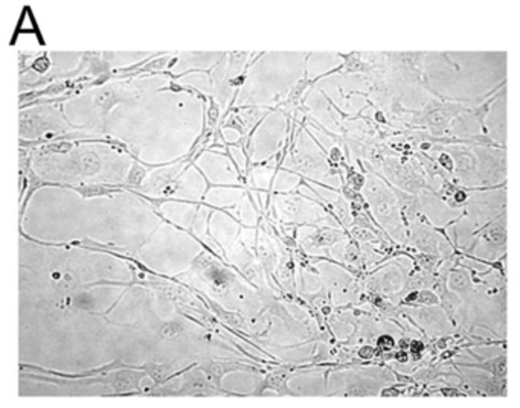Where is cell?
I'll use <instances>...</instances> for the list:
<instances>
[{
  "label": "cell",
  "mask_w": 520,
  "mask_h": 408,
  "mask_svg": "<svg viewBox=\"0 0 520 408\" xmlns=\"http://www.w3.org/2000/svg\"><path fill=\"white\" fill-rule=\"evenodd\" d=\"M150 373H151V376H153L154 381H159V379L162 378V369H151Z\"/></svg>",
  "instance_id": "44dd1931"
},
{
  "label": "cell",
  "mask_w": 520,
  "mask_h": 408,
  "mask_svg": "<svg viewBox=\"0 0 520 408\" xmlns=\"http://www.w3.org/2000/svg\"><path fill=\"white\" fill-rule=\"evenodd\" d=\"M106 191L101 189V188H87V189H84L82 191V195L85 197H90V195H100V194H104Z\"/></svg>",
  "instance_id": "d6986e66"
},
{
  "label": "cell",
  "mask_w": 520,
  "mask_h": 408,
  "mask_svg": "<svg viewBox=\"0 0 520 408\" xmlns=\"http://www.w3.org/2000/svg\"><path fill=\"white\" fill-rule=\"evenodd\" d=\"M113 102H115V93H113V90H104V92L98 93V96H97V104H98L100 107H103L104 111H107V110L112 107Z\"/></svg>",
  "instance_id": "3957f363"
},
{
  "label": "cell",
  "mask_w": 520,
  "mask_h": 408,
  "mask_svg": "<svg viewBox=\"0 0 520 408\" xmlns=\"http://www.w3.org/2000/svg\"><path fill=\"white\" fill-rule=\"evenodd\" d=\"M223 315H224V318L227 320V323H229V324H232V326H235V328H243V326H244V321H243V318H241L238 314L224 312Z\"/></svg>",
  "instance_id": "8fae6325"
},
{
  "label": "cell",
  "mask_w": 520,
  "mask_h": 408,
  "mask_svg": "<svg viewBox=\"0 0 520 408\" xmlns=\"http://www.w3.org/2000/svg\"><path fill=\"white\" fill-rule=\"evenodd\" d=\"M429 119H430V122H432L433 125H441V124L447 122L449 114L444 113L443 110H437V111H433V113L429 116Z\"/></svg>",
  "instance_id": "52a82bcc"
},
{
  "label": "cell",
  "mask_w": 520,
  "mask_h": 408,
  "mask_svg": "<svg viewBox=\"0 0 520 408\" xmlns=\"http://www.w3.org/2000/svg\"><path fill=\"white\" fill-rule=\"evenodd\" d=\"M302 89H304V84H299V86L292 92V99H298V98H299V93L302 92Z\"/></svg>",
  "instance_id": "603a6c76"
},
{
  "label": "cell",
  "mask_w": 520,
  "mask_h": 408,
  "mask_svg": "<svg viewBox=\"0 0 520 408\" xmlns=\"http://www.w3.org/2000/svg\"><path fill=\"white\" fill-rule=\"evenodd\" d=\"M485 238L490 241V242H494V244H502L503 239H505V230L502 227H493L487 231Z\"/></svg>",
  "instance_id": "8992f818"
},
{
  "label": "cell",
  "mask_w": 520,
  "mask_h": 408,
  "mask_svg": "<svg viewBox=\"0 0 520 408\" xmlns=\"http://www.w3.org/2000/svg\"><path fill=\"white\" fill-rule=\"evenodd\" d=\"M418 302H422V303H435V302H437V297L433 296L432 293H429V291H424V293L418 294Z\"/></svg>",
  "instance_id": "ac0fdd59"
},
{
  "label": "cell",
  "mask_w": 520,
  "mask_h": 408,
  "mask_svg": "<svg viewBox=\"0 0 520 408\" xmlns=\"http://www.w3.org/2000/svg\"><path fill=\"white\" fill-rule=\"evenodd\" d=\"M244 274H246L249 279H255V277H256V271H255L252 267H246V268H244Z\"/></svg>",
  "instance_id": "7402d4cb"
},
{
  "label": "cell",
  "mask_w": 520,
  "mask_h": 408,
  "mask_svg": "<svg viewBox=\"0 0 520 408\" xmlns=\"http://www.w3.org/2000/svg\"><path fill=\"white\" fill-rule=\"evenodd\" d=\"M79 166L82 169L84 174L87 176H93L100 171L101 168V161L95 154H84L79 160Z\"/></svg>",
  "instance_id": "6da1fadb"
},
{
  "label": "cell",
  "mask_w": 520,
  "mask_h": 408,
  "mask_svg": "<svg viewBox=\"0 0 520 408\" xmlns=\"http://www.w3.org/2000/svg\"><path fill=\"white\" fill-rule=\"evenodd\" d=\"M217 114H218V110H217V107H212V108H211V111H209V116H211V119H212V121H215V119H217Z\"/></svg>",
  "instance_id": "cb8c5ba5"
},
{
  "label": "cell",
  "mask_w": 520,
  "mask_h": 408,
  "mask_svg": "<svg viewBox=\"0 0 520 408\" xmlns=\"http://www.w3.org/2000/svg\"><path fill=\"white\" fill-rule=\"evenodd\" d=\"M115 388H116L118 391H127V390L133 388V379L128 378V376L119 378V379H116V382H115Z\"/></svg>",
  "instance_id": "30bf717a"
},
{
  "label": "cell",
  "mask_w": 520,
  "mask_h": 408,
  "mask_svg": "<svg viewBox=\"0 0 520 408\" xmlns=\"http://www.w3.org/2000/svg\"><path fill=\"white\" fill-rule=\"evenodd\" d=\"M336 239H337V235H334V233H319L316 236V244L317 246H320V244H329Z\"/></svg>",
  "instance_id": "4fadbf2b"
},
{
  "label": "cell",
  "mask_w": 520,
  "mask_h": 408,
  "mask_svg": "<svg viewBox=\"0 0 520 408\" xmlns=\"http://www.w3.org/2000/svg\"><path fill=\"white\" fill-rule=\"evenodd\" d=\"M456 163H458V168L461 171H470L473 166H475V161H473V155L470 152H465V151H461L456 157H455Z\"/></svg>",
  "instance_id": "7a4b0ae2"
},
{
  "label": "cell",
  "mask_w": 520,
  "mask_h": 408,
  "mask_svg": "<svg viewBox=\"0 0 520 408\" xmlns=\"http://www.w3.org/2000/svg\"><path fill=\"white\" fill-rule=\"evenodd\" d=\"M359 355H360L362 358H371V357L374 355V349H372V347H369V346H365V347H362V349H360Z\"/></svg>",
  "instance_id": "ffe728a7"
},
{
  "label": "cell",
  "mask_w": 520,
  "mask_h": 408,
  "mask_svg": "<svg viewBox=\"0 0 520 408\" xmlns=\"http://www.w3.org/2000/svg\"><path fill=\"white\" fill-rule=\"evenodd\" d=\"M281 276H282L284 279H289V277H290V271H289L287 268H281Z\"/></svg>",
  "instance_id": "d4e9b609"
},
{
  "label": "cell",
  "mask_w": 520,
  "mask_h": 408,
  "mask_svg": "<svg viewBox=\"0 0 520 408\" xmlns=\"http://www.w3.org/2000/svg\"><path fill=\"white\" fill-rule=\"evenodd\" d=\"M377 212H379V215L380 216H389V215H392V206L386 201V200H380L379 203H377Z\"/></svg>",
  "instance_id": "7c38bea8"
},
{
  "label": "cell",
  "mask_w": 520,
  "mask_h": 408,
  "mask_svg": "<svg viewBox=\"0 0 520 408\" xmlns=\"http://www.w3.org/2000/svg\"><path fill=\"white\" fill-rule=\"evenodd\" d=\"M267 384L272 385V387H275V388H281V387H284V384H286V375H284V373L270 375V376L267 378Z\"/></svg>",
  "instance_id": "ba28073f"
},
{
  "label": "cell",
  "mask_w": 520,
  "mask_h": 408,
  "mask_svg": "<svg viewBox=\"0 0 520 408\" xmlns=\"http://www.w3.org/2000/svg\"><path fill=\"white\" fill-rule=\"evenodd\" d=\"M468 283V277L464 271H456L452 274L450 277V286L453 289H458V288H464L465 285Z\"/></svg>",
  "instance_id": "5b68a950"
},
{
  "label": "cell",
  "mask_w": 520,
  "mask_h": 408,
  "mask_svg": "<svg viewBox=\"0 0 520 408\" xmlns=\"http://www.w3.org/2000/svg\"><path fill=\"white\" fill-rule=\"evenodd\" d=\"M394 344H395V341L389 337V335H383V337H380L379 338V347H385V349H392L394 347Z\"/></svg>",
  "instance_id": "e0dca14e"
},
{
  "label": "cell",
  "mask_w": 520,
  "mask_h": 408,
  "mask_svg": "<svg viewBox=\"0 0 520 408\" xmlns=\"http://www.w3.org/2000/svg\"><path fill=\"white\" fill-rule=\"evenodd\" d=\"M208 372L220 378V376H221V375L226 372V367H224L221 363H212V364H209V367H208Z\"/></svg>",
  "instance_id": "9a60e30c"
},
{
  "label": "cell",
  "mask_w": 520,
  "mask_h": 408,
  "mask_svg": "<svg viewBox=\"0 0 520 408\" xmlns=\"http://www.w3.org/2000/svg\"><path fill=\"white\" fill-rule=\"evenodd\" d=\"M190 387H191V390L194 391V393H203L205 390H206V382L203 381V379H196V381H193L191 384H190Z\"/></svg>",
  "instance_id": "2e32d148"
},
{
  "label": "cell",
  "mask_w": 520,
  "mask_h": 408,
  "mask_svg": "<svg viewBox=\"0 0 520 408\" xmlns=\"http://www.w3.org/2000/svg\"><path fill=\"white\" fill-rule=\"evenodd\" d=\"M180 326L177 324V323H166L165 326H163V328H162V331H160V334H162V337L163 338H176L179 334H180Z\"/></svg>",
  "instance_id": "277c9868"
},
{
  "label": "cell",
  "mask_w": 520,
  "mask_h": 408,
  "mask_svg": "<svg viewBox=\"0 0 520 408\" xmlns=\"http://www.w3.org/2000/svg\"><path fill=\"white\" fill-rule=\"evenodd\" d=\"M144 176H145V171L139 166V165H134L133 166V169H131V172H130V177H128V180H130V183H134V185H139L140 183V180L144 179Z\"/></svg>",
  "instance_id": "9c48e42d"
},
{
  "label": "cell",
  "mask_w": 520,
  "mask_h": 408,
  "mask_svg": "<svg viewBox=\"0 0 520 408\" xmlns=\"http://www.w3.org/2000/svg\"><path fill=\"white\" fill-rule=\"evenodd\" d=\"M70 148H72V145L67 143V142H58V143H52V145L49 146L51 151H54V152H61V154L69 152Z\"/></svg>",
  "instance_id": "5bb4252c"
}]
</instances>
